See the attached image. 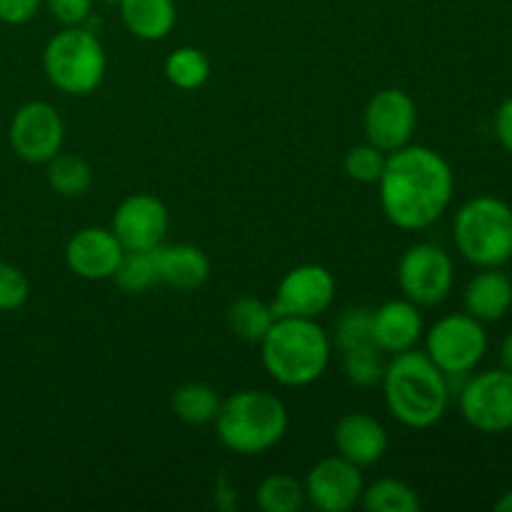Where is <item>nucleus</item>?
<instances>
[{
	"label": "nucleus",
	"instance_id": "nucleus-34",
	"mask_svg": "<svg viewBox=\"0 0 512 512\" xmlns=\"http://www.w3.org/2000/svg\"><path fill=\"white\" fill-rule=\"evenodd\" d=\"M495 138L512 155V95L500 103L498 113H495Z\"/></svg>",
	"mask_w": 512,
	"mask_h": 512
},
{
	"label": "nucleus",
	"instance_id": "nucleus-36",
	"mask_svg": "<svg viewBox=\"0 0 512 512\" xmlns=\"http://www.w3.org/2000/svg\"><path fill=\"white\" fill-rule=\"evenodd\" d=\"M495 510H498V512H512V490H508V493H505L503 498L495 503Z\"/></svg>",
	"mask_w": 512,
	"mask_h": 512
},
{
	"label": "nucleus",
	"instance_id": "nucleus-5",
	"mask_svg": "<svg viewBox=\"0 0 512 512\" xmlns=\"http://www.w3.org/2000/svg\"><path fill=\"white\" fill-rule=\"evenodd\" d=\"M458 253L478 268H503L512 260V208L495 195H478L453 218Z\"/></svg>",
	"mask_w": 512,
	"mask_h": 512
},
{
	"label": "nucleus",
	"instance_id": "nucleus-35",
	"mask_svg": "<svg viewBox=\"0 0 512 512\" xmlns=\"http://www.w3.org/2000/svg\"><path fill=\"white\" fill-rule=\"evenodd\" d=\"M500 363H503L505 370H510L512 373V330L505 335L503 343H500Z\"/></svg>",
	"mask_w": 512,
	"mask_h": 512
},
{
	"label": "nucleus",
	"instance_id": "nucleus-28",
	"mask_svg": "<svg viewBox=\"0 0 512 512\" xmlns=\"http://www.w3.org/2000/svg\"><path fill=\"white\" fill-rule=\"evenodd\" d=\"M335 345L340 353L378 348L373 338V308H348L335 325ZM380 350V348H378Z\"/></svg>",
	"mask_w": 512,
	"mask_h": 512
},
{
	"label": "nucleus",
	"instance_id": "nucleus-13",
	"mask_svg": "<svg viewBox=\"0 0 512 512\" xmlns=\"http://www.w3.org/2000/svg\"><path fill=\"white\" fill-rule=\"evenodd\" d=\"M363 468L353 465L350 460L333 455L315 463L305 475V498L315 510L323 512H348L360 505L365 480Z\"/></svg>",
	"mask_w": 512,
	"mask_h": 512
},
{
	"label": "nucleus",
	"instance_id": "nucleus-7",
	"mask_svg": "<svg viewBox=\"0 0 512 512\" xmlns=\"http://www.w3.org/2000/svg\"><path fill=\"white\" fill-rule=\"evenodd\" d=\"M488 353L485 323L468 313H453L435 320L425 333V355L448 378L473 373Z\"/></svg>",
	"mask_w": 512,
	"mask_h": 512
},
{
	"label": "nucleus",
	"instance_id": "nucleus-26",
	"mask_svg": "<svg viewBox=\"0 0 512 512\" xmlns=\"http://www.w3.org/2000/svg\"><path fill=\"white\" fill-rule=\"evenodd\" d=\"M260 510L265 512H298L305 508V485L288 473H273L258 485Z\"/></svg>",
	"mask_w": 512,
	"mask_h": 512
},
{
	"label": "nucleus",
	"instance_id": "nucleus-29",
	"mask_svg": "<svg viewBox=\"0 0 512 512\" xmlns=\"http://www.w3.org/2000/svg\"><path fill=\"white\" fill-rule=\"evenodd\" d=\"M343 355V370L345 378L355 385V388H375L383 380V355L378 348H363V350H350Z\"/></svg>",
	"mask_w": 512,
	"mask_h": 512
},
{
	"label": "nucleus",
	"instance_id": "nucleus-20",
	"mask_svg": "<svg viewBox=\"0 0 512 512\" xmlns=\"http://www.w3.org/2000/svg\"><path fill=\"white\" fill-rule=\"evenodd\" d=\"M120 20L140 40H165L178 23L173 0H120Z\"/></svg>",
	"mask_w": 512,
	"mask_h": 512
},
{
	"label": "nucleus",
	"instance_id": "nucleus-19",
	"mask_svg": "<svg viewBox=\"0 0 512 512\" xmlns=\"http://www.w3.org/2000/svg\"><path fill=\"white\" fill-rule=\"evenodd\" d=\"M465 313L480 323H498L512 308V280L500 268H480L463 293Z\"/></svg>",
	"mask_w": 512,
	"mask_h": 512
},
{
	"label": "nucleus",
	"instance_id": "nucleus-24",
	"mask_svg": "<svg viewBox=\"0 0 512 512\" xmlns=\"http://www.w3.org/2000/svg\"><path fill=\"white\" fill-rule=\"evenodd\" d=\"M275 310L273 305H268L265 300L260 298H238L235 303H230L228 308V325L240 340L245 343H255L260 345V340L268 335L270 325L275 323Z\"/></svg>",
	"mask_w": 512,
	"mask_h": 512
},
{
	"label": "nucleus",
	"instance_id": "nucleus-2",
	"mask_svg": "<svg viewBox=\"0 0 512 512\" xmlns=\"http://www.w3.org/2000/svg\"><path fill=\"white\" fill-rule=\"evenodd\" d=\"M448 375L425 355V350H405L393 355L383 370L385 408L410 430L433 428L450 405Z\"/></svg>",
	"mask_w": 512,
	"mask_h": 512
},
{
	"label": "nucleus",
	"instance_id": "nucleus-8",
	"mask_svg": "<svg viewBox=\"0 0 512 512\" xmlns=\"http://www.w3.org/2000/svg\"><path fill=\"white\" fill-rule=\"evenodd\" d=\"M455 283L453 258L435 243H415L400 255L398 285L403 298L420 308L440 305Z\"/></svg>",
	"mask_w": 512,
	"mask_h": 512
},
{
	"label": "nucleus",
	"instance_id": "nucleus-31",
	"mask_svg": "<svg viewBox=\"0 0 512 512\" xmlns=\"http://www.w3.org/2000/svg\"><path fill=\"white\" fill-rule=\"evenodd\" d=\"M30 298V280L18 265L0 260V313L20 310Z\"/></svg>",
	"mask_w": 512,
	"mask_h": 512
},
{
	"label": "nucleus",
	"instance_id": "nucleus-9",
	"mask_svg": "<svg viewBox=\"0 0 512 512\" xmlns=\"http://www.w3.org/2000/svg\"><path fill=\"white\" fill-rule=\"evenodd\" d=\"M465 423L485 435L508 433L512 428V373L505 368L473 375L458 395Z\"/></svg>",
	"mask_w": 512,
	"mask_h": 512
},
{
	"label": "nucleus",
	"instance_id": "nucleus-3",
	"mask_svg": "<svg viewBox=\"0 0 512 512\" xmlns=\"http://www.w3.org/2000/svg\"><path fill=\"white\" fill-rule=\"evenodd\" d=\"M333 340L313 318H275L260 340V358L270 378L283 388H305L325 375Z\"/></svg>",
	"mask_w": 512,
	"mask_h": 512
},
{
	"label": "nucleus",
	"instance_id": "nucleus-15",
	"mask_svg": "<svg viewBox=\"0 0 512 512\" xmlns=\"http://www.w3.org/2000/svg\"><path fill=\"white\" fill-rule=\"evenodd\" d=\"M123 245L110 228H83L65 245V265L78 278L98 283L113 278L123 260Z\"/></svg>",
	"mask_w": 512,
	"mask_h": 512
},
{
	"label": "nucleus",
	"instance_id": "nucleus-11",
	"mask_svg": "<svg viewBox=\"0 0 512 512\" xmlns=\"http://www.w3.org/2000/svg\"><path fill=\"white\" fill-rule=\"evenodd\" d=\"M418 128V105L405 90L383 88L363 110L365 140L383 153L405 148Z\"/></svg>",
	"mask_w": 512,
	"mask_h": 512
},
{
	"label": "nucleus",
	"instance_id": "nucleus-16",
	"mask_svg": "<svg viewBox=\"0 0 512 512\" xmlns=\"http://www.w3.org/2000/svg\"><path fill=\"white\" fill-rule=\"evenodd\" d=\"M425 333L420 305L408 298L385 300L373 308V338L380 353L398 355L413 350Z\"/></svg>",
	"mask_w": 512,
	"mask_h": 512
},
{
	"label": "nucleus",
	"instance_id": "nucleus-27",
	"mask_svg": "<svg viewBox=\"0 0 512 512\" xmlns=\"http://www.w3.org/2000/svg\"><path fill=\"white\" fill-rule=\"evenodd\" d=\"M110 280H115V285L128 295L148 293L160 283L153 250H125L123 260Z\"/></svg>",
	"mask_w": 512,
	"mask_h": 512
},
{
	"label": "nucleus",
	"instance_id": "nucleus-14",
	"mask_svg": "<svg viewBox=\"0 0 512 512\" xmlns=\"http://www.w3.org/2000/svg\"><path fill=\"white\" fill-rule=\"evenodd\" d=\"M170 228V213L160 198L133 193L115 208L110 230L123 250H153L163 245Z\"/></svg>",
	"mask_w": 512,
	"mask_h": 512
},
{
	"label": "nucleus",
	"instance_id": "nucleus-18",
	"mask_svg": "<svg viewBox=\"0 0 512 512\" xmlns=\"http://www.w3.org/2000/svg\"><path fill=\"white\" fill-rule=\"evenodd\" d=\"M155 268H158V280L175 290H198L208 283L210 278V260L200 248L190 243L158 245L153 248Z\"/></svg>",
	"mask_w": 512,
	"mask_h": 512
},
{
	"label": "nucleus",
	"instance_id": "nucleus-1",
	"mask_svg": "<svg viewBox=\"0 0 512 512\" xmlns=\"http://www.w3.org/2000/svg\"><path fill=\"white\" fill-rule=\"evenodd\" d=\"M378 190L380 208L395 228L425 230L448 210L455 173L438 150L408 143L388 153Z\"/></svg>",
	"mask_w": 512,
	"mask_h": 512
},
{
	"label": "nucleus",
	"instance_id": "nucleus-23",
	"mask_svg": "<svg viewBox=\"0 0 512 512\" xmlns=\"http://www.w3.org/2000/svg\"><path fill=\"white\" fill-rule=\"evenodd\" d=\"M360 505L368 512H418L423 508V500L405 480L380 478L365 485Z\"/></svg>",
	"mask_w": 512,
	"mask_h": 512
},
{
	"label": "nucleus",
	"instance_id": "nucleus-6",
	"mask_svg": "<svg viewBox=\"0 0 512 512\" xmlns=\"http://www.w3.org/2000/svg\"><path fill=\"white\" fill-rule=\"evenodd\" d=\"M45 78L65 95L95 93L103 85L108 55L95 33L83 25H70L55 33L43 50Z\"/></svg>",
	"mask_w": 512,
	"mask_h": 512
},
{
	"label": "nucleus",
	"instance_id": "nucleus-21",
	"mask_svg": "<svg viewBox=\"0 0 512 512\" xmlns=\"http://www.w3.org/2000/svg\"><path fill=\"white\" fill-rule=\"evenodd\" d=\"M45 178L50 188L63 198H83L93 188V168L88 160L63 150L45 163Z\"/></svg>",
	"mask_w": 512,
	"mask_h": 512
},
{
	"label": "nucleus",
	"instance_id": "nucleus-22",
	"mask_svg": "<svg viewBox=\"0 0 512 512\" xmlns=\"http://www.w3.org/2000/svg\"><path fill=\"white\" fill-rule=\"evenodd\" d=\"M220 403L223 400L208 383H183L180 388H175L173 398H170L175 418L183 420L185 425H198V428L218 418Z\"/></svg>",
	"mask_w": 512,
	"mask_h": 512
},
{
	"label": "nucleus",
	"instance_id": "nucleus-17",
	"mask_svg": "<svg viewBox=\"0 0 512 512\" xmlns=\"http://www.w3.org/2000/svg\"><path fill=\"white\" fill-rule=\"evenodd\" d=\"M333 443L340 458L358 468H370L388 453V433L383 423L368 413L343 415L333 430Z\"/></svg>",
	"mask_w": 512,
	"mask_h": 512
},
{
	"label": "nucleus",
	"instance_id": "nucleus-30",
	"mask_svg": "<svg viewBox=\"0 0 512 512\" xmlns=\"http://www.w3.org/2000/svg\"><path fill=\"white\" fill-rule=\"evenodd\" d=\"M385 160H388V153H383L375 145L363 143L348 150V155L343 160V168L348 173V178L355 180V183L378 185L380 175L385 170Z\"/></svg>",
	"mask_w": 512,
	"mask_h": 512
},
{
	"label": "nucleus",
	"instance_id": "nucleus-25",
	"mask_svg": "<svg viewBox=\"0 0 512 512\" xmlns=\"http://www.w3.org/2000/svg\"><path fill=\"white\" fill-rule=\"evenodd\" d=\"M165 78L178 90H198L210 78L208 55L193 45H180L165 58Z\"/></svg>",
	"mask_w": 512,
	"mask_h": 512
},
{
	"label": "nucleus",
	"instance_id": "nucleus-10",
	"mask_svg": "<svg viewBox=\"0 0 512 512\" xmlns=\"http://www.w3.org/2000/svg\"><path fill=\"white\" fill-rule=\"evenodd\" d=\"M10 150L30 165H45L63 150L65 123L55 105L30 100L13 113L8 125Z\"/></svg>",
	"mask_w": 512,
	"mask_h": 512
},
{
	"label": "nucleus",
	"instance_id": "nucleus-4",
	"mask_svg": "<svg viewBox=\"0 0 512 512\" xmlns=\"http://www.w3.org/2000/svg\"><path fill=\"white\" fill-rule=\"evenodd\" d=\"M215 433L223 448L240 458L263 455L288 433V408L268 390H240L220 403Z\"/></svg>",
	"mask_w": 512,
	"mask_h": 512
},
{
	"label": "nucleus",
	"instance_id": "nucleus-32",
	"mask_svg": "<svg viewBox=\"0 0 512 512\" xmlns=\"http://www.w3.org/2000/svg\"><path fill=\"white\" fill-rule=\"evenodd\" d=\"M48 5L50 15L58 20L63 28L70 25H83L93 13V0H43Z\"/></svg>",
	"mask_w": 512,
	"mask_h": 512
},
{
	"label": "nucleus",
	"instance_id": "nucleus-33",
	"mask_svg": "<svg viewBox=\"0 0 512 512\" xmlns=\"http://www.w3.org/2000/svg\"><path fill=\"white\" fill-rule=\"evenodd\" d=\"M43 0H0V23L25 25L38 15Z\"/></svg>",
	"mask_w": 512,
	"mask_h": 512
},
{
	"label": "nucleus",
	"instance_id": "nucleus-12",
	"mask_svg": "<svg viewBox=\"0 0 512 512\" xmlns=\"http://www.w3.org/2000/svg\"><path fill=\"white\" fill-rule=\"evenodd\" d=\"M335 278L325 265L305 263L288 270L275 290L273 310L278 318H313L328 313L335 300Z\"/></svg>",
	"mask_w": 512,
	"mask_h": 512
}]
</instances>
